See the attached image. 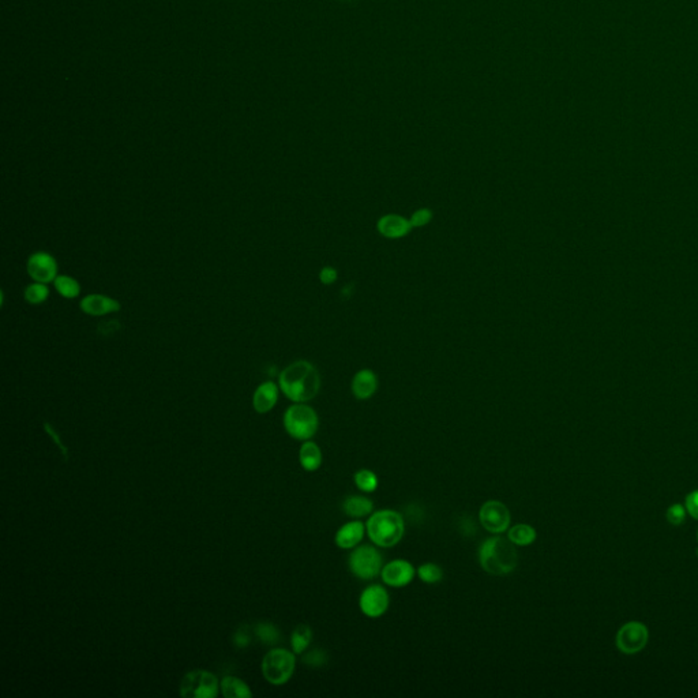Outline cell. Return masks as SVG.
Returning a JSON list of instances; mask_svg holds the SVG:
<instances>
[{
    "label": "cell",
    "mask_w": 698,
    "mask_h": 698,
    "mask_svg": "<svg viewBox=\"0 0 698 698\" xmlns=\"http://www.w3.org/2000/svg\"><path fill=\"white\" fill-rule=\"evenodd\" d=\"M279 389L294 403H307L321 389V375L307 360H296L287 366L279 376Z\"/></svg>",
    "instance_id": "cell-1"
},
{
    "label": "cell",
    "mask_w": 698,
    "mask_h": 698,
    "mask_svg": "<svg viewBox=\"0 0 698 698\" xmlns=\"http://www.w3.org/2000/svg\"><path fill=\"white\" fill-rule=\"evenodd\" d=\"M479 560L484 572L491 575H508L518 565L515 545L502 536H494L481 543Z\"/></svg>",
    "instance_id": "cell-2"
},
{
    "label": "cell",
    "mask_w": 698,
    "mask_h": 698,
    "mask_svg": "<svg viewBox=\"0 0 698 698\" xmlns=\"http://www.w3.org/2000/svg\"><path fill=\"white\" fill-rule=\"evenodd\" d=\"M367 535L375 545L389 548L394 547L404 536L405 524L403 515L391 509L373 513L366 524Z\"/></svg>",
    "instance_id": "cell-3"
},
{
    "label": "cell",
    "mask_w": 698,
    "mask_h": 698,
    "mask_svg": "<svg viewBox=\"0 0 698 698\" xmlns=\"http://www.w3.org/2000/svg\"><path fill=\"white\" fill-rule=\"evenodd\" d=\"M319 419L314 408L304 403L291 405L284 415L287 433L299 441H309L318 431Z\"/></svg>",
    "instance_id": "cell-4"
},
{
    "label": "cell",
    "mask_w": 698,
    "mask_h": 698,
    "mask_svg": "<svg viewBox=\"0 0 698 698\" xmlns=\"http://www.w3.org/2000/svg\"><path fill=\"white\" fill-rule=\"evenodd\" d=\"M295 664L294 653L282 648L272 650L262 660L265 679L272 684H284L294 675Z\"/></svg>",
    "instance_id": "cell-5"
},
{
    "label": "cell",
    "mask_w": 698,
    "mask_h": 698,
    "mask_svg": "<svg viewBox=\"0 0 698 698\" xmlns=\"http://www.w3.org/2000/svg\"><path fill=\"white\" fill-rule=\"evenodd\" d=\"M349 570L360 580H373L382 572V555L370 544L355 547L349 555Z\"/></svg>",
    "instance_id": "cell-6"
},
{
    "label": "cell",
    "mask_w": 698,
    "mask_h": 698,
    "mask_svg": "<svg viewBox=\"0 0 698 698\" xmlns=\"http://www.w3.org/2000/svg\"><path fill=\"white\" fill-rule=\"evenodd\" d=\"M217 693L216 675L205 669L188 672L180 684V696L185 698H215Z\"/></svg>",
    "instance_id": "cell-7"
},
{
    "label": "cell",
    "mask_w": 698,
    "mask_h": 698,
    "mask_svg": "<svg viewBox=\"0 0 698 698\" xmlns=\"http://www.w3.org/2000/svg\"><path fill=\"white\" fill-rule=\"evenodd\" d=\"M650 640L648 627L641 622H627L617 633V647L625 655H636L642 651Z\"/></svg>",
    "instance_id": "cell-8"
},
{
    "label": "cell",
    "mask_w": 698,
    "mask_h": 698,
    "mask_svg": "<svg viewBox=\"0 0 698 698\" xmlns=\"http://www.w3.org/2000/svg\"><path fill=\"white\" fill-rule=\"evenodd\" d=\"M481 527L493 535H501L510 527V512L501 501H487L479 512Z\"/></svg>",
    "instance_id": "cell-9"
},
{
    "label": "cell",
    "mask_w": 698,
    "mask_h": 698,
    "mask_svg": "<svg viewBox=\"0 0 698 698\" xmlns=\"http://www.w3.org/2000/svg\"><path fill=\"white\" fill-rule=\"evenodd\" d=\"M26 270L33 281L49 284L58 277V262L47 251H37L29 257Z\"/></svg>",
    "instance_id": "cell-10"
},
{
    "label": "cell",
    "mask_w": 698,
    "mask_h": 698,
    "mask_svg": "<svg viewBox=\"0 0 698 698\" xmlns=\"http://www.w3.org/2000/svg\"><path fill=\"white\" fill-rule=\"evenodd\" d=\"M390 605L388 590L382 585L373 584L361 592L359 605L361 612L369 618H379L388 611Z\"/></svg>",
    "instance_id": "cell-11"
},
{
    "label": "cell",
    "mask_w": 698,
    "mask_h": 698,
    "mask_svg": "<svg viewBox=\"0 0 698 698\" xmlns=\"http://www.w3.org/2000/svg\"><path fill=\"white\" fill-rule=\"evenodd\" d=\"M415 568L405 559H396L382 568V581L393 588H403L411 584L415 578Z\"/></svg>",
    "instance_id": "cell-12"
},
{
    "label": "cell",
    "mask_w": 698,
    "mask_h": 698,
    "mask_svg": "<svg viewBox=\"0 0 698 698\" xmlns=\"http://www.w3.org/2000/svg\"><path fill=\"white\" fill-rule=\"evenodd\" d=\"M120 303L109 296L101 295V294H92V295L85 296L79 302V309L83 314L91 315V317H104L113 312L120 310Z\"/></svg>",
    "instance_id": "cell-13"
},
{
    "label": "cell",
    "mask_w": 698,
    "mask_h": 698,
    "mask_svg": "<svg viewBox=\"0 0 698 698\" xmlns=\"http://www.w3.org/2000/svg\"><path fill=\"white\" fill-rule=\"evenodd\" d=\"M376 230L384 237L396 240V239H403L405 236H408L409 233L412 232L414 227H412L409 218L390 213V215H385V216L379 217V220L376 221Z\"/></svg>",
    "instance_id": "cell-14"
},
{
    "label": "cell",
    "mask_w": 698,
    "mask_h": 698,
    "mask_svg": "<svg viewBox=\"0 0 698 698\" xmlns=\"http://www.w3.org/2000/svg\"><path fill=\"white\" fill-rule=\"evenodd\" d=\"M352 394L357 400H369L378 390V376L370 369L359 370L351 382Z\"/></svg>",
    "instance_id": "cell-15"
},
{
    "label": "cell",
    "mask_w": 698,
    "mask_h": 698,
    "mask_svg": "<svg viewBox=\"0 0 698 698\" xmlns=\"http://www.w3.org/2000/svg\"><path fill=\"white\" fill-rule=\"evenodd\" d=\"M277 400H279V386L273 381H266L255 390L252 397V405L258 414H266L274 408Z\"/></svg>",
    "instance_id": "cell-16"
},
{
    "label": "cell",
    "mask_w": 698,
    "mask_h": 698,
    "mask_svg": "<svg viewBox=\"0 0 698 698\" xmlns=\"http://www.w3.org/2000/svg\"><path fill=\"white\" fill-rule=\"evenodd\" d=\"M366 530V525L361 521H351L337 530L336 544L342 550H352L363 540Z\"/></svg>",
    "instance_id": "cell-17"
},
{
    "label": "cell",
    "mask_w": 698,
    "mask_h": 698,
    "mask_svg": "<svg viewBox=\"0 0 698 698\" xmlns=\"http://www.w3.org/2000/svg\"><path fill=\"white\" fill-rule=\"evenodd\" d=\"M344 513L352 518H363L370 515L374 510L373 501L361 496L348 497L342 503Z\"/></svg>",
    "instance_id": "cell-18"
},
{
    "label": "cell",
    "mask_w": 698,
    "mask_h": 698,
    "mask_svg": "<svg viewBox=\"0 0 698 698\" xmlns=\"http://www.w3.org/2000/svg\"><path fill=\"white\" fill-rule=\"evenodd\" d=\"M299 458H300V464L306 471L314 472L322 464V451L317 443L309 441L303 443V446L300 448Z\"/></svg>",
    "instance_id": "cell-19"
},
{
    "label": "cell",
    "mask_w": 698,
    "mask_h": 698,
    "mask_svg": "<svg viewBox=\"0 0 698 698\" xmlns=\"http://www.w3.org/2000/svg\"><path fill=\"white\" fill-rule=\"evenodd\" d=\"M536 536H538L536 529L528 525V524H517V525L510 528L508 532V539L514 545H518V547L530 545L536 540Z\"/></svg>",
    "instance_id": "cell-20"
},
{
    "label": "cell",
    "mask_w": 698,
    "mask_h": 698,
    "mask_svg": "<svg viewBox=\"0 0 698 698\" xmlns=\"http://www.w3.org/2000/svg\"><path fill=\"white\" fill-rule=\"evenodd\" d=\"M221 690L225 698L252 697L249 686L235 677H225L221 681Z\"/></svg>",
    "instance_id": "cell-21"
},
{
    "label": "cell",
    "mask_w": 698,
    "mask_h": 698,
    "mask_svg": "<svg viewBox=\"0 0 698 698\" xmlns=\"http://www.w3.org/2000/svg\"><path fill=\"white\" fill-rule=\"evenodd\" d=\"M53 287L56 292L64 299H76L81 294L79 282L71 276L58 274V277L53 281Z\"/></svg>",
    "instance_id": "cell-22"
},
{
    "label": "cell",
    "mask_w": 698,
    "mask_h": 698,
    "mask_svg": "<svg viewBox=\"0 0 698 698\" xmlns=\"http://www.w3.org/2000/svg\"><path fill=\"white\" fill-rule=\"evenodd\" d=\"M49 288H48L47 284L44 282H37V281H33L31 284H29L25 291H24V297L25 300L29 303V304H33V306H39V304H43L44 302H47L48 297H49Z\"/></svg>",
    "instance_id": "cell-23"
},
{
    "label": "cell",
    "mask_w": 698,
    "mask_h": 698,
    "mask_svg": "<svg viewBox=\"0 0 698 698\" xmlns=\"http://www.w3.org/2000/svg\"><path fill=\"white\" fill-rule=\"evenodd\" d=\"M311 640H312V632H311L310 626L303 625V623L296 626L292 637H291L292 650L296 655H300V653L306 651L307 647L310 645Z\"/></svg>",
    "instance_id": "cell-24"
},
{
    "label": "cell",
    "mask_w": 698,
    "mask_h": 698,
    "mask_svg": "<svg viewBox=\"0 0 698 698\" xmlns=\"http://www.w3.org/2000/svg\"><path fill=\"white\" fill-rule=\"evenodd\" d=\"M357 488L364 493H373L378 488V476L370 469H360L354 476Z\"/></svg>",
    "instance_id": "cell-25"
},
{
    "label": "cell",
    "mask_w": 698,
    "mask_h": 698,
    "mask_svg": "<svg viewBox=\"0 0 698 698\" xmlns=\"http://www.w3.org/2000/svg\"><path fill=\"white\" fill-rule=\"evenodd\" d=\"M418 574L420 580L426 584H438L443 578V570L441 569V566L431 562L423 563L418 569Z\"/></svg>",
    "instance_id": "cell-26"
},
{
    "label": "cell",
    "mask_w": 698,
    "mask_h": 698,
    "mask_svg": "<svg viewBox=\"0 0 698 698\" xmlns=\"http://www.w3.org/2000/svg\"><path fill=\"white\" fill-rule=\"evenodd\" d=\"M255 636L265 644L272 645L279 641V629L272 623H258L255 625Z\"/></svg>",
    "instance_id": "cell-27"
},
{
    "label": "cell",
    "mask_w": 698,
    "mask_h": 698,
    "mask_svg": "<svg viewBox=\"0 0 698 698\" xmlns=\"http://www.w3.org/2000/svg\"><path fill=\"white\" fill-rule=\"evenodd\" d=\"M434 218V212L428 207H420L414 212V215L409 218L411 224L414 228H423L428 225Z\"/></svg>",
    "instance_id": "cell-28"
},
{
    "label": "cell",
    "mask_w": 698,
    "mask_h": 698,
    "mask_svg": "<svg viewBox=\"0 0 698 698\" xmlns=\"http://www.w3.org/2000/svg\"><path fill=\"white\" fill-rule=\"evenodd\" d=\"M329 656L324 650H312L303 656V662L310 667L319 668L326 666Z\"/></svg>",
    "instance_id": "cell-29"
},
{
    "label": "cell",
    "mask_w": 698,
    "mask_h": 698,
    "mask_svg": "<svg viewBox=\"0 0 698 698\" xmlns=\"http://www.w3.org/2000/svg\"><path fill=\"white\" fill-rule=\"evenodd\" d=\"M686 508L681 505V503H674L671 505L667 509V513H666V517H667V521L671 524V525H682L684 518H686Z\"/></svg>",
    "instance_id": "cell-30"
},
{
    "label": "cell",
    "mask_w": 698,
    "mask_h": 698,
    "mask_svg": "<svg viewBox=\"0 0 698 698\" xmlns=\"http://www.w3.org/2000/svg\"><path fill=\"white\" fill-rule=\"evenodd\" d=\"M339 279V272L336 267H332V266H325L321 269L319 272V281L324 284V285H332L334 284L336 281Z\"/></svg>",
    "instance_id": "cell-31"
},
{
    "label": "cell",
    "mask_w": 698,
    "mask_h": 698,
    "mask_svg": "<svg viewBox=\"0 0 698 698\" xmlns=\"http://www.w3.org/2000/svg\"><path fill=\"white\" fill-rule=\"evenodd\" d=\"M684 508L687 513L693 517L698 520V490H694L692 491L686 499H684Z\"/></svg>",
    "instance_id": "cell-32"
},
{
    "label": "cell",
    "mask_w": 698,
    "mask_h": 698,
    "mask_svg": "<svg viewBox=\"0 0 698 698\" xmlns=\"http://www.w3.org/2000/svg\"><path fill=\"white\" fill-rule=\"evenodd\" d=\"M250 641H251V635L247 632V626H242L233 636V642L237 648L249 647Z\"/></svg>",
    "instance_id": "cell-33"
},
{
    "label": "cell",
    "mask_w": 698,
    "mask_h": 698,
    "mask_svg": "<svg viewBox=\"0 0 698 698\" xmlns=\"http://www.w3.org/2000/svg\"><path fill=\"white\" fill-rule=\"evenodd\" d=\"M46 430H47L48 434L52 436V439H53V441H55V442L58 443V446H59V448H61V450H62L63 454H64V456H67V450L64 449V446H63L62 442H61V439L58 438V435H56V433L53 431V428H52V427H51V426H49L48 423H46Z\"/></svg>",
    "instance_id": "cell-34"
},
{
    "label": "cell",
    "mask_w": 698,
    "mask_h": 698,
    "mask_svg": "<svg viewBox=\"0 0 698 698\" xmlns=\"http://www.w3.org/2000/svg\"><path fill=\"white\" fill-rule=\"evenodd\" d=\"M342 1H351V0H342Z\"/></svg>",
    "instance_id": "cell-35"
},
{
    "label": "cell",
    "mask_w": 698,
    "mask_h": 698,
    "mask_svg": "<svg viewBox=\"0 0 698 698\" xmlns=\"http://www.w3.org/2000/svg\"><path fill=\"white\" fill-rule=\"evenodd\" d=\"M697 540H698V532H697Z\"/></svg>",
    "instance_id": "cell-36"
}]
</instances>
